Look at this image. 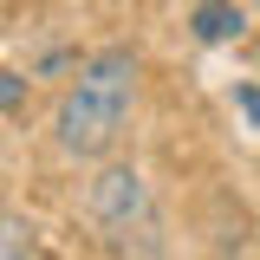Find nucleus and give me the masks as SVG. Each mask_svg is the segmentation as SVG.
Listing matches in <instances>:
<instances>
[{
	"label": "nucleus",
	"mask_w": 260,
	"mask_h": 260,
	"mask_svg": "<svg viewBox=\"0 0 260 260\" xmlns=\"http://www.w3.org/2000/svg\"><path fill=\"white\" fill-rule=\"evenodd\" d=\"M137 85H143V59L130 46H98L91 59L72 72L52 111V143L78 162H98L124 143L130 111H137Z\"/></svg>",
	"instance_id": "nucleus-1"
},
{
	"label": "nucleus",
	"mask_w": 260,
	"mask_h": 260,
	"mask_svg": "<svg viewBox=\"0 0 260 260\" xmlns=\"http://www.w3.org/2000/svg\"><path fill=\"white\" fill-rule=\"evenodd\" d=\"M85 215H91L98 241L117 260H156L162 254V215L150 202V182L137 162H104L85 189Z\"/></svg>",
	"instance_id": "nucleus-2"
},
{
	"label": "nucleus",
	"mask_w": 260,
	"mask_h": 260,
	"mask_svg": "<svg viewBox=\"0 0 260 260\" xmlns=\"http://www.w3.org/2000/svg\"><path fill=\"white\" fill-rule=\"evenodd\" d=\"M0 260H46L39 228H32L26 215H13V208H0Z\"/></svg>",
	"instance_id": "nucleus-3"
},
{
	"label": "nucleus",
	"mask_w": 260,
	"mask_h": 260,
	"mask_svg": "<svg viewBox=\"0 0 260 260\" xmlns=\"http://www.w3.org/2000/svg\"><path fill=\"white\" fill-rule=\"evenodd\" d=\"M195 32H202L208 46L241 39V7H234V0H195Z\"/></svg>",
	"instance_id": "nucleus-4"
},
{
	"label": "nucleus",
	"mask_w": 260,
	"mask_h": 260,
	"mask_svg": "<svg viewBox=\"0 0 260 260\" xmlns=\"http://www.w3.org/2000/svg\"><path fill=\"white\" fill-rule=\"evenodd\" d=\"M20 91H26V78L20 72H0V111H20Z\"/></svg>",
	"instance_id": "nucleus-5"
},
{
	"label": "nucleus",
	"mask_w": 260,
	"mask_h": 260,
	"mask_svg": "<svg viewBox=\"0 0 260 260\" xmlns=\"http://www.w3.org/2000/svg\"><path fill=\"white\" fill-rule=\"evenodd\" d=\"M234 104H241V111L260 124V85H241V91H234Z\"/></svg>",
	"instance_id": "nucleus-6"
}]
</instances>
